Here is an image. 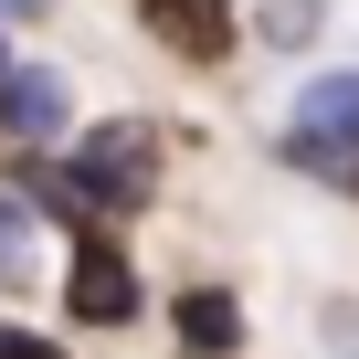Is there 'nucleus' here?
<instances>
[{
    "label": "nucleus",
    "instance_id": "0eeeda50",
    "mask_svg": "<svg viewBox=\"0 0 359 359\" xmlns=\"http://www.w3.org/2000/svg\"><path fill=\"white\" fill-rule=\"evenodd\" d=\"M0 285H32V243H22V212L0 201Z\"/></svg>",
    "mask_w": 359,
    "mask_h": 359
},
{
    "label": "nucleus",
    "instance_id": "6e6552de",
    "mask_svg": "<svg viewBox=\"0 0 359 359\" xmlns=\"http://www.w3.org/2000/svg\"><path fill=\"white\" fill-rule=\"evenodd\" d=\"M264 22H275V43H296V32H317V0H275Z\"/></svg>",
    "mask_w": 359,
    "mask_h": 359
},
{
    "label": "nucleus",
    "instance_id": "9d476101",
    "mask_svg": "<svg viewBox=\"0 0 359 359\" xmlns=\"http://www.w3.org/2000/svg\"><path fill=\"white\" fill-rule=\"evenodd\" d=\"M0 11H32V0H0Z\"/></svg>",
    "mask_w": 359,
    "mask_h": 359
},
{
    "label": "nucleus",
    "instance_id": "7ed1b4c3",
    "mask_svg": "<svg viewBox=\"0 0 359 359\" xmlns=\"http://www.w3.org/2000/svg\"><path fill=\"white\" fill-rule=\"evenodd\" d=\"M64 306L85 327H127L137 317V264L116 254V233H74V275H64Z\"/></svg>",
    "mask_w": 359,
    "mask_h": 359
},
{
    "label": "nucleus",
    "instance_id": "9b49d317",
    "mask_svg": "<svg viewBox=\"0 0 359 359\" xmlns=\"http://www.w3.org/2000/svg\"><path fill=\"white\" fill-rule=\"evenodd\" d=\"M0 127H11V106H0Z\"/></svg>",
    "mask_w": 359,
    "mask_h": 359
},
{
    "label": "nucleus",
    "instance_id": "423d86ee",
    "mask_svg": "<svg viewBox=\"0 0 359 359\" xmlns=\"http://www.w3.org/2000/svg\"><path fill=\"white\" fill-rule=\"evenodd\" d=\"M180 338H191V348H233V338H243L233 296H222V285H191V296H180Z\"/></svg>",
    "mask_w": 359,
    "mask_h": 359
},
{
    "label": "nucleus",
    "instance_id": "f257e3e1",
    "mask_svg": "<svg viewBox=\"0 0 359 359\" xmlns=\"http://www.w3.org/2000/svg\"><path fill=\"white\" fill-rule=\"evenodd\" d=\"M285 158L317 180H359V74H317L285 116Z\"/></svg>",
    "mask_w": 359,
    "mask_h": 359
},
{
    "label": "nucleus",
    "instance_id": "20e7f679",
    "mask_svg": "<svg viewBox=\"0 0 359 359\" xmlns=\"http://www.w3.org/2000/svg\"><path fill=\"white\" fill-rule=\"evenodd\" d=\"M148 32L169 53H191V64H222L233 53V11H222V0H148Z\"/></svg>",
    "mask_w": 359,
    "mask_h": 359
},
{
    "label": "nucleus",
    "instance_id": "39448f33",
    "mask_svg": "<svg viewBox=\"0 0 359 359\" xmlns=\"http://www.w3.org/2000/svg\"><path fill=\"white\" fill-rule=\"evenodd\" d=\"M0 106H11V127H22V137H64V85H53V74H32V64H11Z\"/></svg>",
    "mask_w": 359,
    "mask_h": 359
},
{
    "label": "nucleus",
    "instance_id": "f03ea898",
    "mask_svg": "<svg viewBox=\"0 0 359 359\" xmlns=\"http://www.w3.org/2000/svg\"><path fill=\"white\" fill-rule=\"evenodd\" d=\"M74 180L95 191V212H137V201L158 191V137L116 116V127H95V137L74 148Z\"/></svg>",
    "mask_w": 359,
    "mask_h": 359
},
{
    "label": "nucleus",
    "instance_id": "1a4fd4ad",
    "mask_svg": "<svg viewBox=\"0 0 359 359\" xmlns=\"http://www.w3.org/2000/svg\"><path fill=\"white\" fill-rule=\"evenodd\" d=\"M0 359H64V348H43V338H0Z\"/></svg>",
    "mask_w": 359,
    "mask_h": 359
}]
</instances>
